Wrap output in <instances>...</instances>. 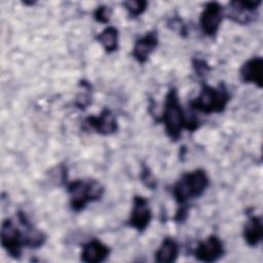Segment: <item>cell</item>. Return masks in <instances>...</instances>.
Segmentation results:
<instances>
[{"mask_svg": "<svg viewBox=\"0 0 263 263\" xmlns=\"http://www.w3.org/2000/svg\"><path fill=\"white\" fill-rule=\"evenodd\" d=\"M229 101L230 93L225 83L220 82L217 87L203 83L200 93L190 102V108L205 114L221 113Z\"/></svg>", "mask_w": 263, "mask_h": 263, "instance_id": "2", "label": "cell"}, {"mask_svg": "<svg viewBox=\"0 0 263 263\" xmlns=\"http://www.w3.org/2000/svg\"><path fill=\"white\" fill-rule=\"evenodd\" d=\"M110 255V249L99 239H91L82 248L81 260L86 263H100Z\"/></svg>", "mask_w": 263, "mask_h": 263, "instance_id": "14", "label": "cell"}, {"mask_svg": "<svg viewBox=\"0 0 263 263\" xmlns=\"http://www.w3.org/2000/svg\"><path fill=\"white\" fill-rule=\"evenodd\" d=\"M239 74L245 82L254 83L258 87H262L263 59L261 57H256L247 61L240 68Z\"/></svg>", "mask_w": 263, "mask_h": 263, "instance_id": "13", "label": "cell"}, {"mask_svg": "<svg viewBox=\"0 0 263 263\" xmlns=\"http://www.w3.org/2000/svg\"><path fill=\"white\" fill-rule=\"evenodd\" d=\"M147 1L142 0H132V1H125L123 2V6L127 10L128 14L132 17H137L141 15L147 8Z\"/></svg>", "mask_w": 263, "mask_h": 263, "instance_id": "18", "label": "cell"}, {"mask_svg": "<svg viewBox=\"0 0 263 263\" xmlns=\"http://www.w3.org/2000/svg\"><path fill=\"white\" fill-rule=\"evenodd\" d=\"M140 178H141L142 183H143L146 187L150 188L151 190L155 189V187L157 186V183H156V180H155L154 176H153L152 173L150 172L149 167L146 166L145 164L142 166V172H141V177H140Z\"/></svg>", "mask_w": 263, "mask_h": 263, "instance_id": "19", "label": "cell"}, {"mask_svg": "<svg viewBox=\"0 0 263 263\" xmlns=\"http://www.w3.org/2000/svg\"><path fill=\"white\" fill-rule=\"evenodd\" d=\"M97 40L107 52L115 51L118 48V31L116 28L109 26L97 35Z\"/></svg>", "mask_w": 263, "mask_h": 263, "instance_id": "17", "label": "cell"}, {"mask_svg": "<svg viewBox=\"0 0 263 263\" xmlns=\"http://www.w3.org/2000/svg\"><path fill=\"white\" fill-rule=\"evenodd\" d=\"M179 255V245L172 237H165L159 249L155 252V261L158 263H171L176 261Z\"/></svg>", "mask_w": 263, "mask_h": 263, "instance_id": "16", "label": "cell"}, {"mask_svg": "<svg viewBox=\"0 0 263 263\" xmlns=\"http://www.w3.org/2000/svg\"><path fill=\"white\" fill-rule=\"evenodd\" d=\"M111 8L109 6H106V5H102V6H99L95 12H93V16H95V20L100 22V23H103V24H107L110 20V16H111Z\"/></svg>", "mask_w": 263, "mask_h": 263, "instance_id": "20", "label": "cell"}, {"mask_svg": "<svg viewBox=\"0 0 263 263\" xmlns=\"http://www.w3.org/2000/svg\"><path fill=\"white\" fill-rule=\"evenodd\" d=\"M261 4V1H231L226 16L240 25L249 24L254 20L255 11Z\"/></svg>", "mask_w": 263, "mask_h": 263, "instance_id": "8", "label": "cell"}, {"mask_svg": "<svg viewBox=\"0 0 263 263\" xmlns=\"http://www.w3.org/2000/svg\"><path fill=\"white\" fill-rule=\"evenodd\" d=\"M161 120L164 124L167 137L172 141H178L181 137L182 129L184 127L186 128L187 120L179 101L178 91L174 87H172L165 96Z\"/></svg>", "mask_w": 263, "mask_h": 263, "instance_id": "3", "label": "cell"}, {"mask_svg": "<svg viewBox=\"0 0 263 263\" xmlns=\"http://www.w3.org/2000/svg\"><path fill=\"white\" fill-rule=\"evenodd\" d=\"M193 67L198 76H203L204 73H206L210 70V67L208 66V64L204 61L199 59L193 60Z\"/></svg>", "mask_w": 263, "mask_h": 263, "instance_id": "21", "label": "cell"}, {"mask_svg": "<svg viewBox=\"0 0 263 263\" xmlns=\"http://www.w3.org/2000/svg\"><path fill=\"white\" fill-rule=\"evenodd\" d=\"M87 124L98 134L108 136L117 130V120L111 110L105 108L99 116H89L86 118Z\"/></svg>", "mask_w": 263, "mask_h": 263, "instance_id": "11", "label": "cell"}, {"mask_svg": "<svg viewBox=\"0 0 263 263\" xmlns=\"http://www.w3.org/2000/svg\"><path fill=\"white\" fill-rule=\"evenodd\" d=\"M224 254L222 240L217 235H210L205 240L198 243L194 255L198 261L211 263L220 259Z\"/></svg>", "mask_w": 263, "mask_h": 263, "instance_id": "9", "label": "cell"}, {"mask_svg": "<svg viewBox=\"0 0 263 263\" xmlns=\"http://www.w3.org/2000/svg\"><path fill=\"white\" fill-rule=\"evenodd\" d=\"M17 219L25 228V232H24L25 246L31 249L40 248L45 242V239H46L45 234L41 230L35 228L34 225L30 223V221L28 220L24 212L22 211L17 212Z\"/></svg>", "mask_w": 263, "mask_h": 263, "instance_id": "12", "label": "cell"}, {"mask_svg": "<svg viewBox=\"0 0 263 263\" xmlns=\"http://www.w3.org/2000/svg\"><path fill=\"white\" fill-rule=\"evenodd\" d=\"M1 246L14 259H20L22 249L25 246L24 233L14 226L11 219L3 220L0 230Z\"/></svg>", "mask_w": 263, "mask_h": 263, "instance_id": "5", "label": "cell"}, {"mask_svg": "<svg viewBox=\"0 0 263 263\" xmlns=\"http://www.w3.org/2000/svg\"><path fill=\"white\" fill-rule=\"evenodd\" d=\"M209 186L206 173L195 170L184 174L173 186V196L179 205H186L190 199L199 197Z\"/></svg>", "mask_w": 263, "mask_h": 263, "instance_id": "1", "label": "cell"}, {"mask_svg": "<svg viewBox=\"0 0 263 263\" xmlns=\"http://www.w3.org/2000/svg\"><path fill=\"white\" fill-rule=\"evenodd\" d=\"M263 236L262 220L260 217H251L243 227V238L246 242L251 247H256Z\"/></svg>", "mask_w": 263, "mask_h": 263, "instance_id": "15", "label": "cell"}, {"mask_svg": "<svg viewBox=\"0 0 263 263\" xmlns=\"http://www.w3.org/2000/svg\"><path fill=\"white\" fill-rule=\"evenodd\" d=\"M151 218L152 214L148 199L141 195H136L133 201V209L128 219V225L142 232L148 227Z\"/></svg>", "mask_w": 263, "mask_h": 263, "instance_id": "7", "label": "cell"}, {"mask_svg": "<svg viewBox=\"0 0 263 263\" xmlns=\"http://www.w3.org/2000/svg\"><path fill=\"white\" fill-rule=\"evenodd\" d=\"M67 191L70 196L72 210L79 212L88 202L101 199L104 194V187L99 181L93 179L75 180L67 185Z\"/></svg>", "mask_w": 263, "mask_h": 263, "instance_id": "4", "label": "cell"}, {"mask_svg": "<svg viewBox=\"0 0 263 263\" xmlns=\"http://www.w3.org/2000/svg\"><path fill=\"white\" fill-rule=\"evenodd\" d=\"M223 15L224 8L220 3H206L199 18V25L202 32L210 37H214L218 32L220 24L223 20Z\"/></svg>", "mask_w": 263, "mask_h": 263, "instance_id": "6", "label": "cell"}, {"mask_svg": "<svg viewBox=\"0 0 263 263\" xmlns=\"http://www.w3.org/2000/svg\"><path fill=\"white\" fill-rule=\"evenodd\" d=\"M158 44V37L155 31L147 32L144 36L137 39L133 48V57L135 60L140 63L144 64L149 55L154 51Z\"/></svg>", "mask_w": 263, "mask_h": 263, "instance_id": "10", "label": "cell"}]
</instances>
